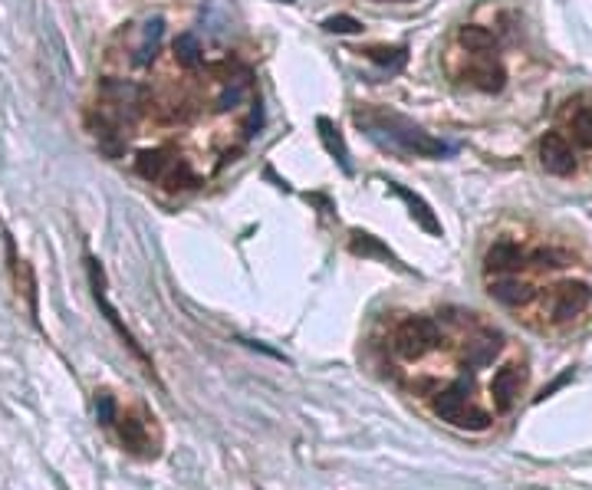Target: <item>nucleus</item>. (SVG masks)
Masks as SVG:
<instances>
[{
    "mask_svg": "<svg viewBox=\"0 0 592 490\" xmlns=\"http://www.w3.org/2000/svg\"><path fill=\"white\" fill-rule=\"evenodd\" d=\"M389 188L395 191L398 198H402L405 204H408V211H412V218L425 227L428 234H435V237H441V221L435 218V211H431V204L421 198V195H415V191H408L405 185H398V181H389Z\"/></svg>",
    "mask_w": 592,
    "mask_h": 490,
    "instance_id": "9b49d317",
    "label": "nucleus"
},
{
    "mask_svg": "<svg viewBox=\"0 0 592 490\" xmlns=\"http://www.w3.org/2000/svg\"><path fill=\"white\" fill-rule=\"evenodd\" d=\"M109 431H116L119 444L135 458H158L162 454V428L142 402L119 405Z\"/></svg>",
    "mask_w": 592,
    "mask_h": 490,
    "instance_id": "f03ea898",
    "label": "nucleus"
},
{
    "mask_svg": "<svg viewBox=\"0 0 592 490\" xmlns=\"http://www.w3.org/2000/svg\"><path fill=\"white\" fill-rule=\"evenodd\" d=\"M569 135L576 145L592 148V106H579L576 112H569Z\"/></svg>",
    "mask_w": 592,
    "mask_h": 490,
    "instance_id": "dca6fc26",
    "label": "nucleus"
},
{
    "mask_svg": "<svg viewBox=\"0 0 592 490\" xmlns=\"http://www.w3.org/2000/svg\"><path fill=\"white\" fill-rule=\"evenodd\" d=\"M86 270H89V287H93V300L99 303V310H102V316H106V323H109L112 329H116V333H119V339H122L125 346H129V352H132V356L139 359V362H145L148 369H152V362H148V356H145V352H142V346L135 343V336L129 333V326L122 323V319H119V313L112 310V303L106 300V283H102V267H99V260H93V257H89V260H86Z\"/></svg>",
    "mask_w": 592,
    "mask_h": 490,
    "instance_id": "20e7f679",
    "label": "nucleus"
},
{
    "mask_svg": "<svg viewBox=\"0 0 592 490\" xmlns=\"http://www.w3.org/2000/svg\"><path fill=\"white\" fill-rule=\"evenodd\" d=\"M162 20H148V24L139 30L142 33V40L135 43V63L145 66V63H152L155 60V53H158V43H162Z\"/></svg>",
    "mask_w": 592,
    "mask_h": 490,
    "instance_id": "ddd939ff",
    "label": "nucleus"
},
{
    "mask_svg": "<svg viewBox=\"0 0 592 490\" xmlns=\"http://www.w3.org/2000/svg\"><path fill=\"white\" fill-rule=\"evenodd\" d=\"M356 122L366 129L372 139H379L382 145H392V148H402V152H412V155H425V158H438L448 152V145L431 139V135L415 125L402 112H392V109H362L356 112Z\"/></svg>",
    "mask_w": 592,
    "mask_h": 490,
    "instance_id": "f257e3e1",
    "label": "nucleus"
},
{
    "mask_svg": "<svg viewBox=\"0 0 592 490\" xmlns=\"http://www.w3.org/2000/svg\"><path fill=\"white\" fill-rule=\"evenodd\" d=\"M379 4H408V0H379Z\"/></svg>",
    "mask_w": 592,
    "mask_h": 490,
    "instance_id": "412c9836",
    "label": "nucleus"
},
{
    "mask_svg": "<svg viewBox=\"0 0 592 490\" xmlns=\"http://www.w3.org/2000/svg\"><path fill=\"white\" fill-rule=\"evenodd\" d=\"M329 33H359L362 30V24L356 17H349V14H339V17H329L326 24H323Z\"/></svg>",
    "mask_w": 592,
    "mask_h": 490,
    "instance_id": "aec40b11",
    "label": "nucleus"
},
{
    "mask_svg": "<svg viewBox=\"0 0 592 490\" xmlns=\"http://www.w3.org/2000/svg\"><path fill=\"white\" fill-rule=\"evenodd\" d=\"M175 60L185 66V70H198L201 60H204V50L195 33H178L175 40Z\"/></svg>",
    "mask_w": 592,
    "mask_h": 490,
    "instance_id": "2eb2a0df",
    "label": "nucleus"
},
{
    "mask_svg": "<svg viewBox=\"0 0 592 490\" xmlns=\"http://www.w3.org/2000/svg\"><path fill=\"white\" fill-rule=\"evenodd\" d=\"M366 56H369L372 63L389 66V70H402L405 60H408L405 47H372V50H366Z\"/></svg>",
    "mask_w": 592,
    "mask_h": 490,
    "instance_id": "6ab92c4d",
    "label": "nucleus"
},
{
    "mask_svg": "<svg viewBox=\"0 0 592 490\" xmlns=\"http://www.w3.org/2000/svg\"><path fill=\"white\" fill-rule=\"evenodd\" d=\"M540 165L546 175H556V178L573 175V168H576L573 145H569L560 132H546L540 139Z\"/></svg>",
    "mask_w": 592,
    "mask_h": 490,
    "instance_id": "423d86ee",
    "label": "nucleus"
},
{
    "mask_svg": "<svg viewBox=\"0 0 592 490\" xmlns=\"http://www.w3.org/2000/svg\"><path fill=\"white\" fill-rule=\"evenodd\" d=\"M589 303H592L589 283H583V280H566V283H560V287H553L550 316L556 319V323H563V319H573V316L583 313Z\"/></svg>",
    "mask_w": 592,
    "mask_h": 490,
    "instance_id": "39448f33",
    "label": "nucleus"
},
{
    "mask_svg": "<svg viewBox=\"0 0 592 490\" xmlns=\"http://www.w3.org/2000/svg\"><path fill=\"white\" fill-rule=\"evenodd\" d=\"M458 40H461V47H468V53H477V56L491 53V50H494V43H497L491 30H487V27H477V24L461 27Z\"/></svg>",
    "mask_w": 592,
    "mask_h": 490,
    "instance_id": "4468645a",
    "label": "nucleus"
},
{
    "mask_svg": "<svg viewBox=\"0 0 592 490\" xmlns=\"http://www.w3.org/2000/svg\"><path fill=\"white\" fill-rule=\"evenodd\" d=\"M316 129H320V139H323V145H326V152L333 155L336 162L346 168V172H352V165H349V148H346V142H343V135H339L336 122L323 116V119H316Z\"/></svg>",
    "mask_w": 592,
    "mask_h": 490,
    "instance_id": "f8f14e48",
    "label": "nucleus"
},
{
    "mask_svg": "<svg viewBox=\"0 0 592 490\" xmlns=\"http://www.w3.org/2000/svg\"><path fill=\"white\" fill-rule=\"evenodd\" d=\"M273 4H293V0H273Z\"/></svg>",
    "mask_w": 592,
    "mask_h": 490,
    "instance_id": "4be33fe9",
    "label": "nucleus"
},
{
    "mask_svg": "<svg viewBox=\"0 0 592 490\" xmlns=\"http://www.w3.org/2000/svg\"><path fill=\"white\" fill-rule=\"evenodd\" d=\"M349 250L359 257H382V260H395L389 254V247H385L379 237H372L366 231H352V241H349Z\"/></svg>",
    "mask_w": 592,
    "mask_h": 490,
    "instance_id": "f3484780",
    "label": "nucleus"
},
{
    "mask_svg": "<svg viewBox=\"0 0 592 490\" xmlns=\"http://www.w3.org/2000/svg\"><path fill=\"white\" fill-rule=\"evenodd\" d=\"M175 162L178 158L168 152V148H145V152H139V158H135V172L145 181H165Z\"/></svg>",
    "mask_w": 592,
    "mask_h": 490,
    "instance_id": "9d476101",
    "label": "nucleus"
},
{
    "mask_svg": "<svg viewBox=\"0 0 592 490\" xmlns=\"http://www.w3.org/2000/svg\"><path fill=\"white\" fill-rule=\"evenodd\" d=\"M491 296L497 303H504V306H510V310H520V306H527V303H533V296H537V290H533V283H527V280H520V277H494L491 280Z\"/></svg>",
    "mask_w": 592,
    "mask_h": 490,
    "instance_id": "6e6552de",
    "label": "nucleus"
},
{
    "mask_svg": "<svg viewBox=\"0 0 592 490\" xmlns=\"http://www.w3.org/2000/svg\"><path fill=\"white\" fill-rule=\"evenodd\" d=\"M523 264H527V254L520 250V244L497 241L484 257V273L487 277H510V273H517Z\"/></svg>",
    "mask_w": 592,
    "mask_h": 490,
    "instance_id": "0eeeda50",
    "label": "nucleus"
},
{
    "mask_svg": "<svg viewBox=\"0 0 592 490\" xmlns=\"http://www.w3.org/2000/svg\"><path fill=\"white\" fill-rule=\"evenodd\" d=\"M527 264L537 270H560L569 264V254L566 250H556V247H543V250H537V254L527 257Z\"/></svg>",
    "mask_w": 592,
    "mask_h": 490,
    "instance_id": "a211bd4d",
    "label": "nucleus"
},
{
    "mask_svg": "<svg viewBox=\"0 0 592 490\" xmlns=\"http://www.w3.org/2000/svg\"><path fill=\"white\" fill-rule=\"evenodd\" d=\"M464 79H468L474 89H481V93H500V89L507 86L504 66H500L497 60H491V56H481L477 63H471Z\"/></svg>",
    "mask_w": 592,
    "mask_h": 490,
    "instance_id": "1a4fd4ad",
    "label": "nucleus"
},
{
    "mask_svg": "<svg viewBox=\"0 0 592 490\" xmlns=\"http://www.w3.org/2000/svg\"><path fill=\"white\" fill-rule=\"evenodd\" d=\"M441 343H444V329L438 319L408 316L392 333V356L398 362H405V366H415V362L428 359Z\"/></svg>",
    "mask_w": 592,
    "mask_h": 490,
    "instance_id": "7ed1b4c3",
    "label": "nucleus"
}]
</instances>
